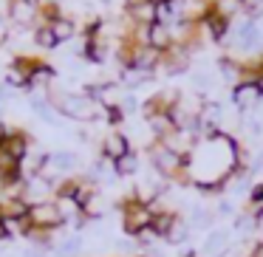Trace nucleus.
<instances>
[{
    "label": "nucleus",
    "instance_id": "nucleus-12",
    "mask_svg": "<svg viewBox=\"0 0 263 257\" xmlns=\"http://www.w3.org/2000/svg\"><path fill=\"white\" fill-rule=\"evenodd\" d=\"M34 40H37V46H40V48H57L60 46V40L54 37L51 26H40L37 34H34Z\"/></svg>",
    "mask_w": 263,
    "mask_h": 257
},
{
    "label": "nucleus",
    "instance_id": "nucleus-9",
    "mask_svg": "<svg viewBox=\"0 0 263 257\" xmlns=\"http://www.w3.org/2000/svg\"><path fill=\"white\" fill-rule=\"evenodd\" d=\"M37 12H40L37 0H12V20L17 26H29L37 17Z\"/></svg>",
    "mask_w": 263,
    "mask_h": 257
},
{
    "label": "nucleus",
    "instance_id": "nucleus-10",
    "mask_svg": "<svg viewBox=\"0 0 263 257\" xmlns=\"http://www.w3.org/2000/svg\"><path fill=\"white\" fill-rule=\"evenodd\" d=\"M51 31H54V37H57L60 43H65V40H71L74 37V31H77V26L71 23L68 17H57V20H51Z\"/></svg>",
    "mask_w": 263,
    "mask_h": 257
},
{
    "label": "nucleus",
    "instance_id": "nucleus-11",
    "mask_svg": "<svg viewBox=\"0 0 263 257\" xmlns=\"http://www.w3.org/2000/svg\"><path fill=\"white\" fill-rule=\"evenodd\" d=\"M136 170H139V155L136 153H127V155H122L119 161H114L116 175H133Z\"/></svg>",
    "mask_w": 263,
    "mask_h": 257
},
{
    "label": "nucleus",
    "instance_id": "nucleus-8",
    "mask_svg": "<svg viewBox=\"0 0 263 257\" xmlns=\"http://www.w3.org/2000/svg\"><path fill=\"white\" fill-rule=\"evenodd\" d=\"M181 223V218L176 215V212H170V209H156V215H153V226H150V232L156 234V238H170L173 232H176V226Z\"/></svg>",
    "mask_w": 263,
    "mask_h": 257
},
{
    "label": "nucleus",
    "instance_id": "nucleus-14",
    "mask_svg": "<svg viewBox=\"0 0 263 257\" xmlns=\"http://www.w3.org/2000/svg\"><path fill=\"white\" fill-rule=\"evenodd\" d=\"M184 257H195V251H187V254H184Z\"/></svg>",
    "mask_w": 263,
    "mask_h": 257
},
{
    "label": "nucleus",
    "instance_id": "nucleus-6",
    "mask_svg": "<svg viewBox=\"0 0 263 257\" xmlns=\"http://www.w3.org/2000/svg\"><path fill=\"white\" fill-rule=\"evenodd\" d=\"M173 46H176V37H173L170 26L156 23L147 29V48H153V51H159V54H167Z\"/></svg>",
    "mask_w": 263,
    "mask_h": 257
},
{
    "label": "nucleus",
    "instance_id": "nucleus-1",
    "mask_svg": "<svg viewBox=\"0 0 263 257\" xmlns=\"http://www.w3.org/2000/svg\"><path fill=\"white\" fill-rule=\"evenodd\" d=\"M29 221H31V229L26 238H37L40 243H48V232L60 229L65 223V215L60 209L57 201H46V204H34L29 212Z\"/></svg>",
    "mask_w": 263,
    "mask_h": 257
},
{
    "label": "nucleus",
    "instance_id": "nucleus-5",
    "mask_svg": "<svg viewBox=\"0 0 263 257\" xmlns=\"http://www.w3.org/2000/svg\"><path fill=\"white\" fill-rule=\"evenodd\" d=\"M127 153H133V150H130V142H127L125 133L114 130V133H108V136H105V142H102V155L110 161V164H114V161H119L122 155H127Z\"/></svg>",
    "mask_w": 263,
    "mask_h": 257
},
{
    "label": "nucleus",
    "instance_id": "nucleus-13",
    "mask_svg": "<svg viewBox=\"0 0 263 257\" xmlns=\"http://www.w3.org/2000/svg\"><path fill=\"white\" fill-rule=\"evenodd\" d=\"M238 3H240L243 9H257V6L263 3V0H238Z\"/></svg>",
    "mask_w": 263,
    "mask_h": 257
},
{
    "label": "nucleus",
    "instance_id": "nucleus-3",
    "mask_svg": "<svg viewBox=\"0 0 263 257\" xmlns=\"http://www.w3.org/2000/svg\"><path fill=\"white\" fill-rule=\"evenodd\" d=\"M153 215H156V209L147 201L139 198V195H130V198L122 201V226H125V232L133 234V238L144 234L153 226Z\"/></svg>",
    "mask_w": 263,
    "mask_h": 257
},
{
    "label": "nucleus",
    "instance_id": "nucleus-4",
    "mask_svg": "<svg viewBox=\"0 0 263 257\" xmlns=\"http://www.w3.org/2000/svg\"><path fill=\"white\" fill-rule=\"evenodd\" d=\"M150 161H153L156 172L164 178H173V181H181V184H190L187 178V155L176 153V150L164 147L161 142H156L150 147Z\"/></svg>",
    "mask_w": 263,
    "mask_h": 257
},
{
    "label": "nucleus",
    "instance_id": "nucleus-2",
    "mask_svg": "<svg viewBox=\"0 0 263 257\" xmlns=\"http://www.w3.org/2000/svg\"><path fill=\"white\" fill-rule=\"evenodd\" d=\"M54 108L60 113L71 116L77 122H93L97 116H102V105L97 99H91L88 93H54Z\"/></svg>",
    "mask_w": 263,
    "mask_h": 257
},
{
    "label": "nucleus",
    "instance_id": "nucleus-7",
    "mask_svg": "<svg viewBox=\"0 0 263 257\" xmlns=\"http://www.w3.org/2000/svg\"><path fill=\"white\" fill-rule=\"evenodd\" d=\"M260 96H263V88L257 85V82H238V85H232V102L238 105L240 110L252 108Z\"/></svg>",
    "mask_w": 263,
    "mask_h": 257
}]
</instances>
